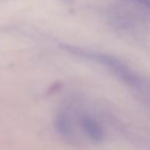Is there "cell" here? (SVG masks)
Listing matches in <instances>:
<instances>
[{"instance_id": "6da1fadb", "label": "cell", "mask_w": 150, "mask_h": 150, "mask_svg": "<svg viewBox=\"0 0 150 150\" xmlns=\"http://www.w3.org/2000/svg\"><path fill=\"white\" fill-rule=\"evenodd\" d=\"M61 47L73 54L83 56V57H86V58H88V59L95 60V61H97V62L101 63V64L106 65L108 69H112L113 73H115L120 80H122L125 83L130 85L131 87L138 88L139 86L141 85L140 79H139L130 69H128V67L125 64H122L120 60H117V58L111 57V56H108V55H106V54L88 51V50H84V49H81V48L74 47V46H69V45H61Z\"/></svg>"}, {"instance_id": "7a4b0ae2", "label": "cell", "mask_w": 150, "mask_h": 150, "mask_svg": "<svg viewBox=\"0 0 150 150\" xmlns=\"http://www.w3.org/2000/svg\"><path fill=\"white\" fill-rule=\"evenodd\" d=\"M81 126L84 132L92 141L99 143L103 140V131L99 122L90 115H83L81 119Z\"/></svg>"}, {"instance_id": "3957f363", "label": "cell", "mask_w": 150, "mask_h": 150, "mask_svg": "<svg viewBox=\"0 0 150 150\" xmlns=\"http://www.w3.org/2000/svg\"><path fill=\"white\" fill-rule=\"evenodd\" d=\"M54 127L56 132L61 136H69L71 132V125L69 115L64 112L58 113L54 120Z\"/></svg>"}, {"instance_id": "277c9868", "label": "cell", "mask_w": 150, "mask_h": 150, "mask_svg": "<svg viewBox=\"0 0 150 150\" xmlns=\"http://www.w3.org/2000/svg\"><path fill=\"white\" fill-rule=\"evenodd\" d=\"M136 1L144 5L145 7H147L150 10V0H136Z\"/></svg>"}]
</instances>
